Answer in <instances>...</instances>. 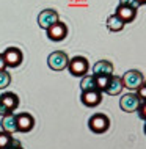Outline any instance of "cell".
<instances>
[{"mask_svg": "<svg viewBox=\"0 0 146 149\" xmlns=\"http://www.w3.org/2000/svg\"><path fill=\"white\" fill-rule=\"evenodd\" d=\"M17 107H19L17 94H14L11 91H6L3 94H0V116L11 115Z\"/></svg>", "mask_w": 146, "mask_h": 149, "instance_id": "1", "label": "cell"}, {"mask_svg": "<svg viewBox=\"0 0 146 149\" xmlns=\"http://www.w3.org/2000/svg\"><path fill=\"white\" fill-rule=\"evenodd\" d=\"M88 68H90L88 60L85 57H80V55L71 58L69 63H68V71H69V74L75 75V77H83V75H87Z\"/></svg>", "mask_w": 146, "mask_h": 149, "instance_id": "2", "label": "cell"}, {"mask_svg": "<svg viewBox=\"0 0 146 149\" xmlns=\"http://www.w3.org/2000/svg\"><path fill=\"white\" fill-rule=\"evenodd\" d=\"M121 80H123V86L127 88V90H131V91H135L140 85L145 83L143 74H141L140 71H135V69L127 71L123 77H121Z\"/></svg>", "mask_w": 146, "mask_h": 149, "instance_id": "3", "label": "cell"}, {"mask_svg": "<svg viewBox=\"0 0 146 149\" xmlns=\"http://www.w3.org/2000/svg\"><path fill=\"white\" fill-rule=\"evenodd\" d=\"M88 127H90V130L94 132V134H104V132H107L108 127H110V119L102 113H96L90 118V121H88Z\"/></svg>", "mask_w": 146, "mask_h": 149, "instance_id": "4", "label": "cell"}, {"mask_svg": "<svg viewBox=\"0 0 146 149\" xmlns=\"http://www.w3.org/2000/svg\"><path fill=\"white\" fill-rule=\"evenodd\" d=\"M68 63H69V57H68L64 52H61V50L52 52V54L47 57L49 68H50V69H54V71H63V69H66Z\"/></svg>", "mask_w": 146, "mask_h": 149, "instance_id": "5", "label": "cell"}, {"mask_svg": "<svg viewBox=\"0 0 146 149\" xmlns=\"http://www.w3.org/2000/svg\"><path fill=\"white\" fill-rule=\"evenodd\" d=\"M2 55H3V60H5L6 68H17L24 60L22 52H21V49H17V47H8V49H5V52H3Z\"/></svg>", "mask_w": 146, "mask_h": 149, "instance_id": "6", "label": "cell"}, {"mask_svg": "<svg viewBox=\"0 0 146 149\" xmlns=\"http://www.w3.org/2000/svg\"><path fill=\"white\" fill-rule=\"evenodd\" d=\"M141 102V99L138 97L137 94H132V93H129V94H124L123 97L119 100V108L126 113H131V111H135L137 108H138Z\"/></svg>", "mask_w": 146, "mask_h": 149, "instance_id": "7", "label": "cell"}, {"mask_svg": "<svg viewBox=\"0 0 146 149\" xmlns=\"http://www.w3.org/2000/svg\"><path fill=\"white\" fill-rule=\"evenodd\" d=\"M47 31V38L50 41H63L68 35V27L64 25L63 22H55L54 25H50L49 29L46 30Z\"/></svg>", "mask_w": 146, "mask_h": 149, "instance_id": "8", "label": "cell"}, {"mask_svg": "<svg viewBox=\"0 0 146 149\" xmlns=\"http://www.w3.org/2000/svg\"><path fill=\"white\" fill-rule=\"evenodd\" d=\"M55 22H58V13H57L55 10H50V8L41 11L38 16V25L44 30H47L49 27L54 25Z\"/></svg>", "mask_w": 146, "mask_h": 149, "instance_id": "9", "label": "cell"}, {"mask_svg": "<svg viewBox=\"0 0 146 149\" xmlns=\"http://www.w3.org/2000/svg\"><path fill=\"white\" fill-rule=\"evenodd\" d=\"M80 100L85 107H97L102 100V93L97 90H90V91H82V96H80Z\"/></svg>", "mask_w": 146, "mask_h": 149, "instance_id": "10", "label": "cell"}, {"mask_svg": "<svg viewBox=\"0 0 146 149\" xmlns=\"http://www.w3.org/2000/svg\"><path fill=\"white\" fill-rule=\"evenodd\" d=\"M16 123H17V132L27 134L35 126V119L30 113H17L16 115Z\"/></svg>", "mask_w": 146, "mask_h": 149, "instance_id": "11", "label": "cell"}, {"mask_svg": "<svg viewBox=\"0 0 146 149\" xmlns=\"http://www.w3.org/2000/svg\"><path fill=\"white\" fill-rule=\"evenodd\" d=\"M123 80L121 77H116V75H110L108 77V82H107V86H105L104 93H107L108 96H118L121 91H123Z\"/></svg>", "mask_w": 146, "mask_h": 149, "instance_id": "12", "label": "cell"}, {"mask_svg": "<svg viewBox=\"0 0 146 149\" xmlns=\"http://www.w3.org/2000/svg\"><path fill=\"white\" fill-rule=\"evenodd\" d=\"M115 14L118 16V17H119L124 24H129V22H132L133 19H135L137 10H135V8H132V6L118 5V8H116V11H115Z\"/></svg>", "mask_w": 146, "mask_h": 149, "instance_id": "13", "label": "cell"}, {"mask_svg": "<svg viewBox=\"0 0 146 149\" xmlns=\"http://www.w3.org/2000/svg\"><path fill=\"white\" fill-rule=\"evenodd\" d=\"M113 74V64L107 60H99L93 66V75H112Z\"/></svg>", "mask_w": 146, "mask_h": 149, "instance_id": "14", "label": "cell"}, {"mask_svg": "<svg viewBox=\"0 0 146 149\" xmlns=\"http://www.w3.org/2000/svg\"><path fill=\"white\" fill-rule=\"evenodd\" d=\"M2 130L8 132V134L13 135L14 132H17V123H16V115L11 113V115H6V116H2Z\"/></svg>", "mask_w": 146, "mask_h": 149, "instance_id": "15", "label": "cell"}, {"mask_svg": "<svg viewBox=\"0 0 146 149\" xmlns=\"http://www.w3.org/2000/svg\"><path fill=\"white\" fill-rule=\"evenodd\" d=\"M19 144L21 143L17 140H14L11 134H8L5 130H0V149H10L13 146H19Z\"/></svg>", "mask_w": 146, "mask_h": 149, "instance_id": "16", "label": "cell"}, {"mask_svg": "<svg viewBox=\"0 0 146 149\" xmlns=\"http://www.w3.org/2000/svg\"><path fill=\"white\" fill-rule=\"evenodd\" d=\"M124 25H126V24L121 21L116 14H110V16H108V19H107V29L110 30V31H113V33L121 31V30L124 29Z\"/></svg>", "mask_w": 146, "mask_h": 149, "instance_id": "17", "label": "cell"}, {"mask_svg": "<svg viewBox=\"0 0 146 149\" xmlns=\"http://www.w3.org/2000/svg\"><path fill=\"white\" fill-rule=\"evenodd\" d=\"M80 90L82 91H90V90H97L96 88V75H83L82 82H80Z\"/></svg>", "mask_w": 146, "mask_h": 149, "instance_id": "18", "label": "cell"}, {"mask_svg": "<svg viewBox=\"0 0 146 149\" xmlns=\"http://www.w3.org/2000/svg\"><path fill=\"white\" fill-rule=\"evenodd\" d=\"M11 83V75L10 72H6L5 69L0 71V90H3V88H8Z\"/></svg>", "mask_w": 146, "mask_h": 149, "instance_id": "19", "label": "cell"}, {"mask_svg": "<svg viewBox=\"0 0 146 149\" xmlns=\"http://www.w3.org/2000/svg\"><path fill=\"white\" fill-rule=\"evenodd\" d=\"M108 77H110V75H97V77H96V88H97V91L104 93L105 86H107V82H108Z\"/></svg>", "mask_w": 146, "mask_h": 149, "instance_id": "20", "label": "cell"}, {"mask_svg": "<svg viewBox=\"0 0 146 149\" xmlns=\"http://www.w3.org/2000/svg\"><path fill=\"white\" fill-rule=\"evenodd\" d=\"M119 5L132 6V8H135V10H138V8H140V3L137 2V0H119Z\"/></svg>", "mask_w": 146, "mask_h": 149, "instance_id": "21", "label": "cell"}, {"mask_svg": "<svg viewBox=\"0 0 146 149\" xmlns=\"http://www.w3.org/2000/svg\"><path fill=\"white\" fill-rule=\"evenodd\" d=\"M137 91H138V94H137V96H138L141 100H145V97H146V86H145V83L137 88Z\"/></svg>", "mask_w": 146, "mask_h": 149, "instance_id": "22", "label": "cell"}, {"mask_svg": "<svg viewBox=\"0 0 146 149\" xmlns=\"http://www.w3.org/2000/svg\"><path fill=\"white\" fill-rule=\"evenodd\" d=\"M137 111H138V116L141 119H145V102L141 100L140 102V105H138V108H137Z\"/></svg>", "mask_w": 146, "mask_h": 149, "instance_id": "23", "label": "cell"}, {"mask_svg": "<svg viewBox=\"0 0 146 149\" xmlns=\"http://www.w3.org/2000/svg\"><path fill=\"white\" fill-rule=\"evenodd\" d=\"M6 68V64H5V60H3V55L0 54V71H3Z\"/></svg>", "mask_w": 146, "mask_h": 149, "instance_id": "24", "label": "cell"}, {"mask_svg": "<svg viewBox=\"0 0 146 149\" xmlns=\"http://www.w3.org/2000/svg\"><path fill=\"white\" fill-rule=\"evenodd\" d=\"M137 2H138V3H140V6H143V5H145V3H146V0H137Z\"/></svg>", "mask_w": 146, "mask_h": 149, "instance_id": "25", "label": "cell"}, {"mask_svg": "<svg viewBox=\"0 0 146 149\" xmlns=\"http://www.w3.org/2000/svg\"><path fill=\"white\" fill-rule=\"evenodd\" d=\"M10 149H24V148L21 146V144H19V146H13V148H10Z\"/></svg>", "mask_w": 146, "mask_h": 149, "instance_id": "26", "label": "cell"}]
</instances>
